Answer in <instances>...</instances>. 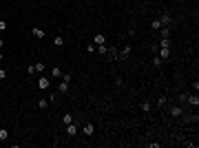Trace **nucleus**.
I'll return each instance as SVG.
<instances>
[{"mask_svg":"<svg viewBox=\"0 0 199 148\" xmlns=\"http://www.w3.org/2000/svg\"><path fill=\"white\" fill-rule=\"evenodd\" d=\"M159 58H162V60H168V58H170V49H168V47H162V49H159Z\"/></svg>","mask_w":199,"mask_h":148,"instance_id":"nucleus-8","label":"nucleus"},{"mask_svg":"<svg viewBox=\"0 0 199 148\" xmlns=\"http://www.w3.org/2000/svg\"><path fill=\"white\" fill-rule=\"evenodd\" d=\"M62 122H64V124H71V122H73L71 113H64V115H62Z\"/></svg>","mask_w":199,"mask_h":148,"instance_id":"nucleus-19","label":"nucleus"},{"mask_svg":"<svg viewBox=\"0 0 199 148\" xmlns=\"http://www.w3.org/2000/svg\"><path fill=\"white\" fill-rule=\"evenodd\" d=\"M58 93H69V82H64V80H62L60 86H58Z\"/></svg>","mask_w":199,"mask_h":148,"instance_id":"nucleus-13","label":"nucleus"},{"mask_svg":"<svg viewBox=\"0 0 199 148\" xmlns=\"http://www.w3.org/2000/svg\"><path fill=\"white\" fill-rule=\"evenodd\" d=\"M98 53H102V55H106V44H100V47H98Z\"/></svg>","mask_w":199,"mask_h":148,"instance_id":"nucleus-26","label":"nucleus"},{"mask_svg":"<svg viewBox=\"0 0 199 148\" xmlns=\"http://www.w3.org/2000/svg\"><path fill=\"white\" fill-rule=\"evenodd\" d=\"M157 106H166V97H159L157 100Z\"/></svg>","mask_w":199,"mask_h":148,"instance_id":"nucleus-27","label":"nucleus"},{"mask_svg":"<svg viewBox=\"0 0 199 148\" xmlns=\"http://www.w3.org/2000/svg\"><path fill=\"white\" fill-rule=\"evenodd\" d=\"M4 77H7V71H4V69H0V80H4Z\"/></svg>","mask_w":199,"mask_h":148,"instance_id":"nucleus-28","label":"nucleus"},{"mask_svg":"<svg viewBox=\"0 0 199 148\" xmlns=\"http://www.w3.org/2000/svg\"><path fill=\"white\" fill-rule=\"evenodd\" d=\"M186 102H188L190 106H199V97H197V93H195V95H188V97H186Z\"/></svg>","mask_w":199,"mask_h":148,"instance_id":"nucleus-10","label":"nucleus"},{"mask_svg":"<svg viewBox=\"0 0 199 148\" xmlns=\"http://www.w3.org/2000/svg\"><path fill=\"white\" fill-rule=\"evenodd\" d=\"M82 133L86 135V137H91V135H95V126H93V124H84V126H82Z\"/></svg>","mask_w":199,"mask_h":148,"instance_id":"nucleus-3","label":"nucleus"},{"mask_svg":"<svg viewBox=\"0 0 199 148\" xmlns=\"http://www.w3.org/2000/svg\"><path fill=\"white\" fill-rule=\"evenodd\" d=\"M49 86H51V77L44 75V77L38 80V89H49Z\"/></svg>","mask_w":199,"mask_h":148,"instance_id":"nucleus-2","label":"nucleus"},{"mask_svg":"<svg viewBox=\"0 0 199 148\" xmlns=\"http://www.w3.org/2000/svg\"><path fill=\"white\" fill-rule=\"evenodd\" d=\"M162 62H164V60L159 58V55H155V58H153V64H155V66H162Z\"/></svg>","mask_w":199,"mask_h":148,"instance_id":"nucleus-23","label":"nucleus"},{"mask_svg":"<svg viewBox=\"0 0 199 148\" xmlns=\"http://www.w3.org/2000/svg\"><path fill=\"white\" fill-rule=\"evenodd\" d=\"M33 73H36V66L29 64V66H27V75H33Z\"/></svg>","mask_w":199,"mask_h":148,"instance_id":"nucleus-24","label":"nucleus"},{"mask_svg":"<svg viewBox=\"0 0 199 148\" xmlns=\"http://www.w3.org/2000/svg\"><path fill=\"white\" fill-rule=\"evenodd\" d=\"M31 33H33V36H36L38 40H42L44 36H47V33H44L42 29H40V27H33V29H31Z\"/></svg>","mask_w":199,"mask_h":148,"instance_id":"nucleus-9","label":"nucleus"},{"mask_svg":"<svg viewBox=\"0 0 199 148\" xmlns=\"http://www.w3.org/2000/svg\"><path fill=\"white\" fill-rule=\"evenodd\" d=\"M2 47H4V40H2V38H0V49H2Z\"/></svg>","mask_w":199,"mask_h":148,"instance_id":"nucleus-29","label":"nucleus"},{"mask_svg":"<svg viewBox=\"0 0 199 148\" xmlns=\"http://www.w3.org/2000/svg\"><path fill=\"white\" fill-rule=\"evenodd\" d=\"M38 109L40 111H47L49 109V97H40L38 100Z\"/></svg>","mask_w":199,"mask_h":148,"instance_id":"nucleus-6","label":"nucleus"},{"mask_svg":"<svg viewBox=\"0 0 199 148\" xmlns=\"http://www.w3.org/2000/svg\"><path fill=\"white\" fill-rule=\"evenodd\" d=\"M130 51H133V49H130V44H126L119 53H115V58H117V60H128V58H130Z\"/></svg>","mask_w":199,"mask_h":148,"instance_id":"nucleus-1","label":"nucleus"},{"mask_svg":"<svg viewBox=\"0 0 199 148\" xmlns=\"http://www.w3.org/2000/svg\"><path fill=\"white\" fill-rule=\"evenodd\" d=\"M159 22H162V27H170V22H173V18H170V13H164L162 18H159Z\"/></svg>","mask_w":199,"mask_h":148,"instance_id":"nucleus-7","label":"nucleus"},{"mask_svg":"<svg viewBox=\"0 0 199 148\" xmlns=\"http://www.w3.org/2000/svg\"><path fill=\"white\" fill-rule=\"evenodd\" d=\"M170 115H173V117H181V115H184L181 106H173V109H170Z\"/></svg>","mask_w":199,"mask_h":148,"instance_id":"nucleus-11","label":"nucleus"},{"mask_svg":"<svg viewBox=\"0 0 199 148\" xmlns=\"http://www.w3.org/2000/svg\"><path fill=\"white\" fill-rule=\"evenodd\" d=\"M159 33H162V38H170V29H168V27H162Z\"/></svg>","mask_w":199,"mask_h":148,"instance_id":"nucleus-17","label":"nucleus"},{"mask_svg":"<svg viewBox=\"0 0 199 148\" xmlns=\"http://www.w3.org/2000/svg\"><path fill=\"white\" fill-rule=\"evenodd\" d=\"M159 47H168L170 49V38H162L159 40Z\"/></svg>","mask_w":199,"mask_h":148,"instance_id":"nucleus-18","label":"nucleus"},{"mask_svg":"<svg viewBox=\"0 0 199 148\" xmlns=\"http://www.w3.org/2000/svg\"><path fill=\"white\" fill-rule=\"evenodd\" d=\"M7 29H9V22L4 20V18H0V33H4Z\"/></svg>","mask_w":199,"mask_h":148,"instance_id":"nucleus-16","label":"nucleus"},{"mask_svg":"<svg viewBox=\"0 0 199 148\" xmlns=\"http://www.w3.org/2000/svg\"><path fill=\"white\" fill-rule=\"evenodd\" d=\"M93 44H95V47H100V44H106V38L102 36V33H95V36H93Z\"/></svg>","mask_w":199,"mask_h":148,"instance_id":"nucleus-5","label":"nucleus"},{"mask_svg":"<svg viewBox=\"0 0 199 148\" xmlns=\"http://www.w3.org/2000/svg\"><path fill=\"white\" fill-rule=\"evenodd\" d=\"M9 139V128H0V141H7Z\"/></svg>","mask_w":199,"mask_h":148,"instance_id":"nucleus-14","label":"nucleus"},{"mask_svg":"<svg viewBox=\"0 0 199 148\" xmlns=\"http://www.w3.org/2000/svg\"><path fill=\"white\" fill-rule=\"evenodd\" d=\"M0 89H2V80H0Z\"/></svg>","mask_w":199,"mask_h":148,"instance_id":"nucleus-31","label":"nucleus"},{"mask_svg":"<svg viewBox=\"0 0 199 148\" xmlns=\"http://www.w3.org/2000/svg\"><path fill=\"white\" fill-rule=\"evenodd\" d=\"M151 29H153V31H159V29H162V22H159V18H155V20L151 22Z\"/></svg>","mask_w":199,"mask_h":148,"instance_id":"nucleus-15","label":"nucleus"},{"mask_svg":"<svg viewBox=\"0 0 199 148\" xmlns=\"http://www.w3.org/2000/svg\"><path fill=\"white\" fill-rule=\"evenodd\" d=\"M2 58H4V53H2V49H0V62H2Z\"/></svg>","mask_w":199,"mask_h":148,"instance_id":"nucleus-30","label":"nucleus"},{"mask_svg":"<svg viewBox=\"0 0 199 148\" xmlns=\"http://www.w3.org/2000/svg\"><path fill=\"white\" fill-rule=\"evenodd\" d=\"M86 49H89V53H95V51H98V47H95L93 42H89V47H86Z\"/></svg>","mask_w":199,"mask_h":148,"instance_id":"nucleus-25","label":"nucleus"},{"mask_svg":"<svg viewBox=\"0 0 199 148\" xmlns=\"http://www.w3.org/2000/svg\"><path fill=\"white\" fill-rule=\"evenodd\" d=\"M51 75H53V77H62V69H58V66H53V71H51Z\"/></svg>","mask_w":199,"mask_h":148,"instance_id":"nucleus-20","label":"nucleus"},{"mask_svg":"<svg viewBox=\"0 0 199 148\" xmlns=\"http://www.w3.org/2000/svg\"><path fill=\"white\" fill-rule=\"evenodd\" d=\"M53 47H64V38H62V36H53Z\"/></svg>","mask_w":199,"mask_h":148,"instance_id":"nucleus-12","label":"nucleus"},{"mask_svg":"<svg viewBox=\"0 0 199 148\" xmlns=\"http://www.w3.org/2000/svg\"><path fill=\"white\" fill-rule=\"evenodd\" d=\"M151 109H153V106L148 104V102H142V111H144V113H148Z\"/></svg>","mask_w":199,"mask_h":148,"instance_id":"nucleus-22","label":"nucleus"},{"mask_svg":"<svg viewBox=\"0 0 199 148\" xmlns=\"http://www.w3.org/2000/svg\"><path fill=\"white\" fill-rule=\"evenodd\" d=\"M66 135H69V137H75V135H78V126H75V124H66Z\"/></svg>","mask_w":199,"mask_h":148,"instance_id":"nucleus-4","label":"nucleus"},{"mask_svg":"<svg viewBox=\"0 0 199 148\" xmlns=\"http://www.w3.org/2000/svg\"><path fill=\"white\" fill-rule=\"evenodd\" d=\"M33 66H36V73L44 71V62H36V64H33Z\"/></svg>","mask_w":199,"mask_h":148,"instance_id":"nucleus-21","label":"nucleus"}]
</instances>
